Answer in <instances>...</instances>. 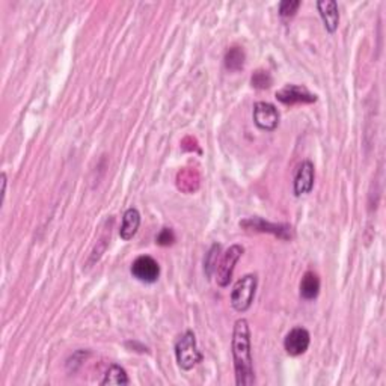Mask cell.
<instances>
[{
  "instance_id": "1",
  "label": "cell",
  "mask_w": 386,
  "mask_h": 386,
  "mask_svg": "<svg viewBox=\"0 0 386 386\" xmlns=\"http://www.w3.org/2000/svg\"><path fill=\"white\" fill-rule=\"evenodd\" d=\"M231 353L236 372L237 386H251L255 383L252 346H251V328L246 319H239L234 323Z\"/></svg>"
},
{
  "instance_id": "2",
  "label": "cell",
  "mask_w": 386,
  "mask_h": 386,
  "mask_svg": "<svg viewBox=\"0 0 386 386\" xmlns=\"http://www.w3.org/2000/svg\"><path fill=\"white\" fill-rule=\"evenodd\" d=\"M176 359L177 364L184 372H191L202 362L204 357L196 343V335L193 330H186L176 343Z\"/></svg>"
},
{
  "instance_id": "3",
  "label": "cell",
  "mask_w": 386,
  "mask_h": 386,
  "mask_svg": "<svg viewBox=\"0 0 386 386\" xmlns=\"http://www.w3.org/2000/svg\"><path fill=\"white\" fill-rule=\"evenodd\" d=\"M256 287H258V276L255 274L245 275L234 284L231 290V305L237 313H246L252 306Z\"/></svg>"
},
{
  "instance_id": "4",
  "label": "cell",
  "mask_w": 386,
  "mask_h": 386,
  "mask_svg": "<svg viewBox=\"0 0 386 386\" xmlns=\"http://www.w3.org/2000/svg\"><path fill=\"white\" fill-rule=\"evenodd\" d=\"M240 226L246 231L251 232H266L272 234L278 239H281L284 241H290L296 237V232L294 228L289 224H274L269 221H264L263 217H248L245 221L240 222Z\"/></svg>"
},
{
  "instance_id": "5",
  "label": "cell",
  "mask_w": 386,
  "mask_h": 386,
  "mask_svg": "<svg viewBox=\"0 0 386 386\" xmlns=\"http://www.w3.org/2000/svg\"><path fill=\"white\" fill-rule=\"evenodd\" d=\"M245 254V248L241 245H232L228 249H226V252L222 255L221 261L217 263L216 266V282L219 287H228L231 279H232V274H234V269H236V264L237 261L241 258V255Z\"/></svg>"
},
{
  "instance_id": "6",
  "label": "cell",
  "mask_w": 386,
  "mask_h": 386,
  "mask_svg": "<svg viewBox=\"0 0 386 386\" xmlns=\"http://www.w3.org/2000/svg\"><path fill=\"white\" fill-rule=\"evenodd\" d=\"M254 123L263 132H275L279 125V110L275 104L267 101H258L254 104Z\"/></svg>"
},
{
  "instance_id": "7",
  "label": "cell",
  "mask_w": 386,
  "mask_h": 386,
  "mask_svg": "<svg viewBox=\"0 0 386 386\" xmlns=\"http://www.w3.org/2000/svg\"><path fill=\"white\" fill-rule=\"evenodd\" d=\"M130 272L134 279L143 284H154L160 276V266L149 255H141L132 263Z\"/></svg>"
},
{
  "instance_id": "8",
  "label": "cell",
  "mask_w": 386,
  "mask_h": 386,
  "mask_svg": "<svg viewBox=\"0 0 386 386\" xmlns=\"http://www.w3.org/2000/svg\"><path fill=\"white\" fill-rule=\"evenodd\" d=\"M276 100L287 106L294 104H313L317 101V95L309 93L305 86L285 85L276 93Z\"/></svg>"
},
{
  "instance_id": "9",
  "label": "cell",
  "mask_w": 386,
  "mask_h": 386,
  "mask_svg": "<svg viewBox=\"0 0 386 386\" xmlns=\"http://www.w3.org/2000/svg\"><path fill=\"white\" fill-rule=\"evenodd\" d=\"M311 344V334L305 328H293L284 338V349L290 357H300Z\"/></svg>"
},
{
  "instance_id": "10",
  "label": "cell",
  "mask_w": 386,
  "mask_h": 386,
  "mask_svg": "<svg viewBox=\"0 0 386 386\" xmlns=\"http://www.w3.org/2000/svg\"><path fill=\"white\" fill-rule=\"evenodd\" d=\"M315 181V168L311 160H304L296 171L293 181V192L296 196L308 195L314 189Z\"/></svg>"
},
{
  "instance_id": "11",
  "label": "cell",
  "mask_w": 386,
  "mask_h": 386,
  "mask_svg": "<svg viewBox=\"0 0 386 386\" xmlns=\"http://www.w3.org/2000/svg\"><path fill=\"white\" fill-rule=\"evenodd\" d=\"M317 10L320 12L323 25L329 34H335L339 25V11L335 0H320L317 2Z\"/></svg>"
},
{
  "instance_id": "12",
  "label": "cell",
  "mask_w": 386,
  "mask_h": 386,
  "mask_svg": "<svg viewBox=\"0 0 386 386\" xmlns=\"http://www.w3.org/2000/svg\"><path fill=\"white\" fill-rule=\"evenodd\" d=\"M141 226V213L138 208H128L125 210V213L123 216V224H121L119 228V237L124 241L132 240Z\"/></svg>"
},
{
  "instance_id": "13",
  "label": "cell",
  "mask_w": 386,
  "mask_h": 386,
  "mask_svg": "<svg viewBox=\"0 0 386 386\" xmlns=\"http://www.w3.org/2000/svg\"><path fill=\"white\" fill-rule=\"evenodd\" d=\"M300 298L305 300H314L317 299L320 293V278L315 272H306V274L300 279Z\"/></svg>"
},
{
  "instance_id": "14",
  "label": "cell",
  "mask_w": 386,
  "mask_h": 386,
  "mask_svg": "<svg viewBox=\"0 0 386 386\" xmlns=\"http://www.w3.org/2000/svg\"><path fill=\"white\" fill-rule=\"evenodd\" d=\"M245 50L241 47H231L225 53L224 64L228 71H240L245 67Z\"/></svg>"
},
{
  "instance_id": "15",
  "label": "cell",
  "mask_w": 386,
  "mask_h": 386,
  "mask_svg": "<svg viewBox=\"0 0 386 386\" xmlns=\"http://www.w3.org/2000/svg\"><path fill=\"white\" fill-rule=\"evenodd\" d=\"M130 383V379H128V374L125 370L121 367L113 364L109 367L108 372H106L103 381L100 382V385L108 386V385H128Z\"/></svg>"
},
{
  "instance_id": "16",
  "label": "cell",
  "mask_w": 386,
  "mask_h": 386,
  "mask_svg": "<svg viewBox=\"0 0 386 386\" xmlns=\"http://www.w3.org/2000/svg\"><path fill=\"white\" fill-rule=\"evenodd\" d=\"M221 251H222V246L219 243H215L206 254V258H204V270H206L207 278L213 276V274L216 272V266L219 263V256H221Z\"/></svg>"
},
{
  "instance_id": "17",
  "label": "cell",
  "mask_w": 386,
  "mask_h": 386,
  "mask_svg": "<svg viewBox=\"0 0 386 386\" xmlns=\"http://www.w3.org/2000/svg\"><path fill=\"white\" fill-rule=\"evenodd\" d=\"M251 83L255 89H269L272 85H274V79L269 71L266 70H256L252 77H251Z\"/></svg>"
},
{
  "instance_id": "18",
  "label": "cell",
  "mask_w": 386,
  "mask_h": 386,
  "mask_svg": "<svg viewBox=\"0 0 386 386\" xmlns=\"http://www.w3.org/2000/svg\"><path fill=\"white\" fill-rule=\"evenodd\" d=\"M300 5V0H282V2L279 3V15H281L282 19H291L296 15Z\"/></svg>"
},
{
  "instance_id": "19",
  "label": "cell",
  "mask_w": 386,
  "mask_h": 386,
  "mask_svg": "<svg viewBox=\"0 0 386 386\" xmlns=\"http://www.w3.org/2000/svg\"><path fill=\"white\" fill-rule=\"evenodd\" d=\"M176 234H173L172 228H162V231L157 234L156 243L158 246H171L176 243Z\"/></svg>"
},
{
  "instance_id": "20",
  "label": "cell",
  "mask_w": 386,
  "mask_h": 386,
  "mask_svg": "<svg viewBox=\"0 0 386 386\" xmlns=\"http://www.w3.org/2000/svg\"><path fill=\"white\" fill-rule=\"evenodd\" d=\"M6 195V173L2 172V200H5Z\"/></svg>"
}]
</instances>
